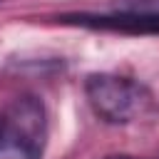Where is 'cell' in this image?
<instances>
[{
	"label": "cell",
	"instance_id": "obj_1",
	"mask_svg": "<svg viewBox=\"0 0 159 159\" xmlns=\"http://www.w3.org/2000/svg\"><path fill=\"white\" fill-rule=\"evenodd\" d=\"M84 94L94 114L107 124H129L144 117L154 104L152 92L142 82L112 72L89 75L84 80Z\"/></svg>",
	"mask_w": 159,
	"mask_h": 159
},
{
	"label": "cell",
	"instance_id": "obj_2",
	"mask_svg": "<svg viewBox=\"0 0 159 159\" xmlns=\"http://www.w3.org/2000/svg\"><path fill=\"white\" fill-rule=\"evenodd\" d=\"M47 139L45 104L35 94H22L2 114L0 159H42Z\"/></svg>",
	"mask_w": 159,
	"mask_h": 159
},
{
	"label": "cell",
	"instance_id": "obj_3",
	"mask_svg": "<svg viewBox=\"0 0 159 159\" xmlns=\"http://www.w3.org/2000/svg\"><path fill=\"white\" fill-rule=\"evenodd\" d=\"M60 22L82 25V27H92V30L127 32V35H159V17L137 15V12H122V10H112V12H102V15H89V12L62 15Z\"/></svg>",
	"mask_w": 159,
	"mask_h": 159
},
{
	"label": "cell",
	"instance_id": "obj_4",
	"mask_svg": "<svg viewBox=\"0 0 159 159\" xmlns=\"http://www.w3.org/2000/svg\"><path fill=\"white\" fill-rule=\"evenodd\" d=\"M112 10H122V12H137V15L159 17V0H117Z\"/></svg>",
	"mask_w": 159,
	"mask_h": 159
},
{
	"label": "cell",
	"instance_id": "obj_5",
	"mask_svg": "<svg viewBox=\"0 0 159 159\" xmlns=\"http://www.w3.org/2000/svg\"><path fill=\"white\" fill-rule=\"evenodd\" d=\"M104 159H142V157H132V154H109Z\"/></svg>",
	"mask_w": 159,
	"mask_h": 159
},
{
	"label": "cell",
	"instance_id": "obj_6",
	"mask_svg": "<svg viewBox=\"0 0 159 159\" xmlns=\"http://www.w3.org/2000/svg\"><path fill=\"white\" fill-rule=\"evenodd\" d=\"M0 134H2V114H0Z\"/></svg>",
	"mask_w": 159,
	"mask_h": 159
}]
</instances>
